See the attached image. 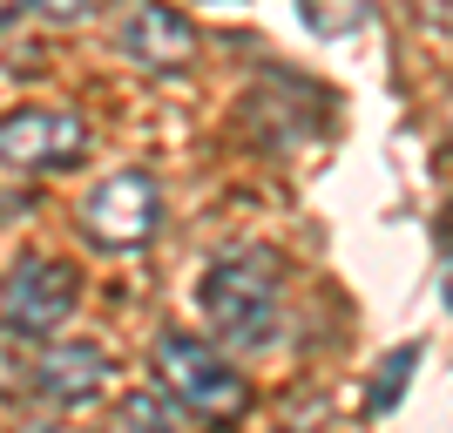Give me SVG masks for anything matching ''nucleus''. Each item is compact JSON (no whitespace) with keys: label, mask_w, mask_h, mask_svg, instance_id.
I'll return each instance as SVG.
<instances>
[{"label":"nucleus","mask_w":453,"mask_h":433,"mask_svg":"<svg viewBox=\"0 0 453 433\" xmlns=\"http://www.w3.org/2000/svg\"><path fill=\"white\" fill-rule=\"evenodd\" d=\"M196 305L217 339L230 345H271L278 339V258L271 251H230L203 271Z\"/></svg>","instance_id":"obj_1"},{"label":"nucleus","mask_w":453,"mask_h":433,"mask_svg":"<svg viewBox=\"0 0 453 433\" xmlns=\"http://www.w3.org/2000/svg\"><path fill=\"white\" fill-rule=\"evenodd\" d=\"M156 379H163V393H170L176 406H189V414L210 420V427H230V420L250 406L244 373H237L224 352H210V339H189V332L156 339Z\"/></svg>","instance_id":"obj_2"},{"label":"nucleus","mask_w":453,"mask_h":433,"mask_svg":"<svg viewBox=\"0 0 453 433\" xmlns=\"http://www.w3.org/2000/svg\"><path fill=\"white\" fill-rule=\"evenodd\" d=\"M81 230H88L102 251H135L163 230V183L150 170H115L88 189L81 204Z\"/></svg>","instance_id":"obj_3"},{"label":"nucleus","mask_w":453,"mask_h":433,"mask_svg":"<svg viewBox=\"0 0 453 433\" xmlns=\"http://www.w3.org/2000/svg\"><path fill=\"white\" fill-rule=\"evenodd\" d=\"M75 298H81L75 264H61V258H20L14 271H7V284H0V319H7L14 339H48L55 325H68Z\"/></svg>","instance_id":"obj_4"},{"label":"nucleus","mask_w":453,"mask_h":433,"mask_svg":"<svg viewBox=\"0 0 453 433\" xmlns=\"http://www.w3.org/2000/svg\"><path fill=\"white\" fill-rule=\"evenodd\" d=\"M88 150V129H81L75 109H14L0 115V170H68Z\"/></svg>","instance_id":"obj_5"},{"label":"nucleus","mask_w":453,"mask_h":433,"mask_svg":"<svg viewBox=\"0 0 453 433\" xmlns=\"http://www.w3.org/2000/svg\"><path fill=\"white\" fill-rule=\"evenodd\" d=\"M122 55L142 61V68H183L196 55V27L163 0H135L122 14Z\"/></svg>","instance_id":"obj_6"},{"label":"nucleus","mask_w":453,"mask_h":433,"mask_svg":"<svg viewBox=\"0 0 453 433\" xmlns=\"http://www.w3.org/2000/svg\"><path fill=\"white\" fill-rule=\"evenodd\" d=\"M35 386L61 406H81V399H95L109 386V352L102 345H48L35 359Z\"/></svg>","instance_id":"obj_7"},{"label":"nucleus","mask_w":453,"mask_h":433,"mask_svg":"<svg viewBox=\"0 0 453 433\" xmlns=\"http://www.w3.org/2000/svg\"><path fill=\"white\" fill-rule=\"evenodd\" d=\"M122 433H183V420H176V399L170 393H129L122 399Z\"/></svg>","instance_id":"obj_8"},{"label":"nucleus","mask_w":453,"mask_h":433,"mask_svg":"<svg viewBox=\"0 0 453 433\" xmlns=\"http://www.w3.org/2000/svg\"><path fill=\"white\" fill-rule=\"evenodd\" d=\"M419 366V345H399V352H386V366H379V386L365 393V406L372 414H386V406H399V393H406V373Z\"/></svg>","instance_id":"obj_9"},{"label":"nucleus","mask_w":453,"mask_h":433,"mask_svg":"<svg viewBox=\"0 0 453 433\" xmlns=\"http://www.w3.org/2000/svg\"><path fill=\"white\" fill-rule=\"evenodd\" d=\"M41 14H55V20H81L88 14V0H35Z\"/></svg>","instance_id":"obj_10"},{"label":"nucleus","mask_w":453,"mask_h":433,"mask_svg":"<svg viewBox=\"0 0 453 433\" xmlns=\"http://www.w3.org/2000/svg\"><path fill=\"white\" fill-rule=\"evenodd\" d=\"M20 7H35V0H0V27H7V20H14Z\"/></svg>","instance_id":"obj_11"}]
</instances>
